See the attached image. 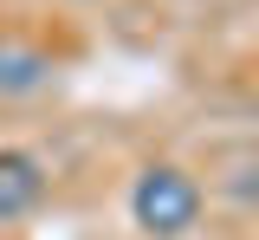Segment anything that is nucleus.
<instances>
[{"instance_id":"f257e3e1","label":"nucleus","mask_w":259,"mask_h":240,"mask_svg":"<svg viewBox=\"0 0 259 240\" xmlns=\"http://www.w3.org/2000/svg\"><path fill=\"white\" fill-rule=\"evenodd\" d=\"M201 182H194L182 163H149V169L130 182V221L149 240H182L201 221Z\"/></svg>"},{"instance_id":"f03ea898","label":"nucleus","mask_w":259,"mask_h":240,"mask_svg":"<svg viewBox=\"0 0 259 240\" xmlns=\"http://www.w3.org/2000/svg\"><path fill=\"white\" fill-rule=\"evenodd\" d=\"M46 202V169L26 149H0V221H26Z\"/></svg>"},{"instance_id":"7ed1b4c3","label":"nucleus","mask_w":259,"mask_h":240,"mask_svg":"<svg viewBox=\"0 0 259 240\" xmlns=\"http://www.w3.org/2000/svg\"><path fill=\"white\" fill-rule=\"evenodd\" d=\"M52 78V59L39 46H20V39H0V98H26Z\"/></svg>"}]
</instances>
